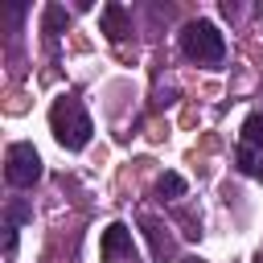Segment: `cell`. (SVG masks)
I'll return each instance as SVG.
<instances>
[{"mask_svg": "<svg viewBox=\"0 0 263 263\" xmlns=\"http://www.w3.org/2000/svg\"><path fill=\"white\" fill-rule=\"evenodd\" d=\"M181 53L201 62V66H218L226 58V37L218 33L214 21H189L181 29Z\"/></svg>", "mask_w": 263, "mask_h": 263, "instance_id": "6da1fadb", "label": "cell"}, {"mask_svg": "<svg viewBox=\"0 0 263 263\" xmlns=\"http://www.w3.org/2000/svg\"><path fill=\"white\" fill-rule=\"evenodd\" d=\"M49 123H53V136H58V144L62 148H70V152H78V148H86V140H90V115L74 103V99H62V103H53V111H49Z\"/></svg>", "mask_w": 263, "mask_h": 263, "instance_id": "7a4b0ae2", "label": "cell"}, {"mask_svg": "<svg viewBox=\"0 0 263 263\" xmlns=\"http://www.w3.org/2000/svg\"><path fill=\"white\" fill-rule=\"evenodd\" d=\"M234 164L247 177H263V115H247L238 148H234Z\"/></svg>", "mask_w": 263, "mask_h": 263, "instance_id": "3957f363", "label": "cell"}, {"mask_svg": "<svg viewBox=\"0 0 263 263\" xmlns=\"http://www.w3.org/2000/svg\"><path fill=\"white\" fill-rule=\"evenodd\" d=\"M4 177L16 189H29L33 181H41V156H37V148L33 144H12L8 156H4Z\"/></svg>", "mask_w": 263, "mask_h": 263, "instance_id": "277c9868", "label": "cell"}, {"mask_svg": "<svg viewBox=\"0 0 263 263\" xmlns=\"http://www.w3.org/2000/svg\"><path fill=\"white\" fill-rule=\"evenodd\" d=\"M99 255H103V263H115V259H132L136 263V247H132V230L123 226V222H111L107 230H103V238H99Z\"/></svg>", "mask_w": 263, "mask_h": 263, "instance_id": "5b68a950", "label": "cell"}, {"mask_svg": "<svg viewBox=\"0 0 263 263\" xmlns=\"http://www.w3.org/2000/svg\"><path fill=\"white\" fill-rule=\"evenodd\" d=\"M99 25H103V33H107L111 41H119V37L132 33V25H127V8H123V4H103Z\"/></svg>", "mask_w": 263, "mask_h": 263, "instance_id": "8992f818", "label": "cell"}, {"mask_svg": "<svg viewBox=\"0 0 263 263\" xmlns=\"http://www.w3.org/2000/svg\"><path fill=\"white\" fill-rule=\"evenodd\" d=\"M156 193H160V197H168V201H173V197H181V193H185V177H181V173H164V177L156 181Z\"/></svg>", "mask_w": 263, "mask_h": 263, "instance_id": "52a82bcc", "label": "cell"}, {"mask_svg": "<svg viewBox=\"0 0 263 263\" xmlns=\"http://www.w3.org/2000/svg\"><path fill=\"white\" fill-rule=\"evenodd\" d=\"M66 25H70L66 8H62V4H49V8H45V33H62Z\"/></svg>", "mask_w": 263, "mask_h": 263, "instance_id": "ba28073f", "label": "cell"}]
</instances>
